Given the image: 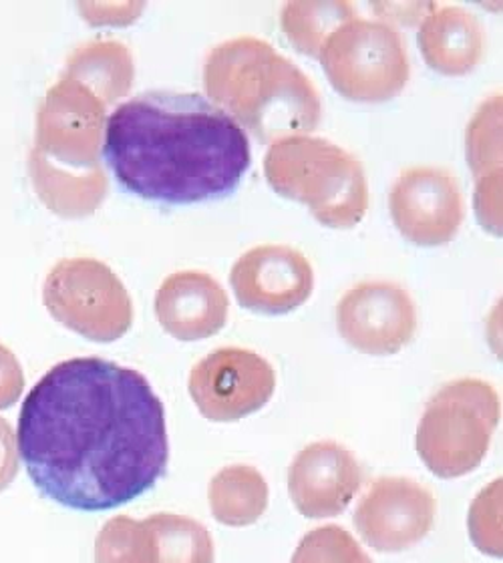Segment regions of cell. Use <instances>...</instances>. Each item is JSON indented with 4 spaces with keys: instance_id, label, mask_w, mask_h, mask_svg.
I'll use <instances>...</instances> for the list:
<instances>
[{
    "instance_id": "6da1fadb",
    "label": "cell",
    "mask_w": 503,
    "mask_h": 563,
    "mask_svg": "<svg viewBox=\"0 0 503 563\" xmlns=\"http://www.w3.org/2000/svg\"><path fill=\"white\" fill-rule=\"evenodd\" d=\"M17 446L43 497L73 511H111L165 477L164 402L129 366L97 356L69 358L26 395Z\"/></svg>"
},
{
    "instance_id": "7a4b0ae2",
    "label": "cell",
    "mask_w": 503,
    "mask_h": 563,
    "mask_svg": "<svg viewBox=\"0 0 503 563\" xmlns=\"http://www.w3.org/2000/svg\"><path fill=\"white\" fill-rule=\"evenodd\" d=\"M103 155L143 200L198 203L232 194L252 165L244 128L199 93L145 91L109 115Z\"/></svg>"
},
{
    "instance_id": "3957f363",
    "label": "cell",
    "mask_w": 503,
    "mask_h": 563,
    "mask_svg": "<svg viewBox=\"0 0 503 563\" xmlns=\"http://www.w3.org/2000/svg\"><path fill=\"white\" fill-rule=\"evenodd\" d=\"M204 81L210 101L264 143L308 135L322 118L313 79L258 36H236L214 48Z\"/></svg>"
},
{
    "instance_id": "277c9868",
    "label": "cell",
    "mask_w": 503,
    "mask_h": 563,
    "mask_svg": "<svg viewBox=\"0 0 503 563\" xmlns=\"http://www.w3.org/2000/svg\"><path fill=\"white\" fill-rule=\"evenodd\" d=\"M270 188L303 201L316 220L347 230L369 210V181L354 153L316 135H288L272 141L264 155Z\"/></svg>"
},
{
    "instance_id": "5b68a950",
    "label": "cell",
    "mask_w": 503,
    "mask_h": 563,
    "mask_svg": "<svg viewBox=\"0 0 503 563\" xmlns=\"http://www.w3.org/2000/svg\"><path fill=\"white\" fill-rule=\"evenodd\" d=\"M318 57L330 85L352 101L393 99L409 81L405 36L386 21L354 16L328 36Z\"/></svg>"
},
{
    "instance_id": "8992f818",
    "label": "cell",
    "mask_w": 503,
    "mask_h": 563,
    "mask_svg": "<svg viewBox=\"0 0 503 563\" xmlns=\"http://www.w3.org/2000/svg\"><path fill=\"white\" fill-rule=\"evenodd\" d=\"M47 305L73 329L109 341L128 329L131 300L118 276L97 260H67L47 280Z\"/></svg>"
},
{
    "instance_id": "52a82bcc",
    "label": "cell",
    "mask_w": 503,
    "mask_h": 563,
    "mask_svg": "<svg viewBox=\"0 0 503 563\" xmlns=\"http://www.w3.org/2000/svg\"><path fill=\"white\" fill-rule=\"evenodd\" d=\"M389 210L398 232L417 246L451 242L466 216L459 179L441 165L403 169L389 191Z\"/></svg>"
},
{
    "instance_id": "ba28073f",
    "label": "cell",
    "mask_w": 503,
    "mask_h": 563,
    "mask_svg": "<svg viewBox=\"0 0 503 563\" xmlns=\"http://www.w3.org/2000/svg\"><path fill=\"white\" fill-rule=\"evenodd\" d=\"M238 302L262 314H286L305 305L315 290V271L300 250L260 244L236 260L230 274Z\"/></svg>"
},
{
    "instance_id": "9c48e42d",
    "label": "cell",
    "mask_w": 503,
    "mask_h": 563,
    "mask_svg": "<svg viewBox=\"0 0 503 563\" xmlns=\"http://www.w3.org/2000/svg\"><path fill=\"white\" fill-rule=\"evenodd\" d=\"M337 322L342 336L354 346L385 354L411 341L417 329V306L398 282H359L342 294Z\"/></svg>"
},
{
    "instance_id": "30bf717a",
    "label": "cell",
    "mask_w": 503,
    "mask_h": 563,
    "mask_svg": "<svg viewBox=\"0 0 503 563\" xmlns=\"http://www.w3.org/2000/svg\"><path fill=\"white\" fill-rule=\"evenodd\" d=\"M272 373L258 354L226 349L199 364L196 395L216 417H238L269 399Z\"/></svg>"
},
{
    "instance_id": "8fae6325",
    "label": "cell",
    "mask_w": 503,
    "mask_h": 563,
    "mask_svg": "<svg viewBox=\"0 0 503 563\" xmlns=\"http://www.w3.org/2000/svg\"><path fill=\"white\" fill-rule=\"evenodd\" d=\"M228 306L222 286L204 272L172 274L155 298V310L165 329L186 341L222 329Z\"/></svg>"
},
{
    "instance_id": "7c38bea8",
    "label": "cell",
    "mask_w": 503,
    "mask_h": 563,
    "mask_svg": "<svg viewBox=\"0 0 503 563\" xmlns=\"http://www.w3.org/2000/svg\"><path fill=\"white\" fill-rule=\"evenodd\" d=\"M419 48L423 59L435 70L466 75L483 57L485 29L468 9L435 2L419 24Z\"/></svg>"
},
{
    "instance_id": "4fadbf2b",
    "label": "cell",
    "mask_w": 503,
    "mask_h": 563,
    "mask_svg": "<svg viewBox=\"0 0 503 563\" xmlns=\"http://www.w3.org/2000/svg\"><path fill=\"white\" fill-rule=\"evenodd\" d=\"M354 14V7L345 0H294L282 7L281 26L296 51L318 57L328 36Z\"/></svg>"
}]
</instances>
